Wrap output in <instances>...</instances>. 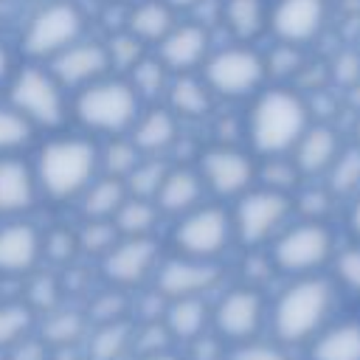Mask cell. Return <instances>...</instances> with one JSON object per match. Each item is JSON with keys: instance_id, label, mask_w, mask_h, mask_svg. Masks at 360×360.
<instances>
[{"instance_id": "6", "label": "cell", "mask_w": 360, "mask_h": 360, "mask_svg": "<svg viewBox=\"0 0 360 360\" xmlns=\"http://www.w3.org/2000/svg\"><path fill=\"white\" fill-rule=\"evenodd\" d=\"M82 37H87V14L76 0H45L25 17L17 37V53L22 62L48 65Z\"/></svg>"}, {"instance_id": "33", "label": "cell", "mask_w": 360, "mask_h": 360, "mask_svg": "<svg viewBox=\"0 0 360 360\" xmlns=\"http://www.w3.org/2000/svg\"><path fill=\"white\" fill-rule=\"evenodd\" d=\"M37 138L34 124L17 112L8 101L0 104V158L6 155H22Z\"/></svg>"}, {"instance_id": "57", "label": "cell", "mask_w": 360, "mask_h": 360, "mask_svg": "<svg viewBox=\"0 0 360 360\" xmlns=\"http://www.w3.org/2000/svg\"><path fill=\"white\" fill-rule=\"evenodd\" d=\"M0 3H3V0H0Z\"/></svg>"}, {"instance_id": "51", "label": "cell", "mask_w": 360, "mask_h": 360, "mask_svg": "<svg viewBox=\"0 0 360 360\" xmlns=\"http://www.w3.org/2000/svg\"><path fill=\"white\" fill-rule=\"evenodd\" d=\"M14 68H17V62H14V51H11V45H8L6 39H0V84L8 82V76L14 73Z\"/></svg>"}, {"instance_id": "13", "label": "cell", "mask_w": 360, "mask_h": 360, "mask_svg": "<svg viewBox=\"0 0 360 360\" xmlns=\"http://www.w3.org/2000/svg\"><path fill=\"white\" fill-rule=\"evenodd\" d=\"M264 312L267 307L262 290L253 284H236L211 307V329L222 343H245L262 332Z\"/></svg>"}, {"instance_id": "31", "label": "cell", "mask_w": 360, "mask_h": 360, "mask_svg": "<svg viewBox=\"0 0 360 360\" xmlns=\"http://www.w3.org/2000/svg\"><path fill=\"white\" fill-rule=\"evenodd\" d=\"M160 211L155 205V200H141V197H129L121 202V208L112 217V225L118 231V236H155V228L160 222Z\"/></svg>"}, {"instance_id": "14", "label": "cell", "mask_w": 360, "mask_h": 360, "mask_svg": "<svg viewBox=\"0 0 360 360\" xmlns=\"http://www.w3.org/2000/svg\"><path fill=\"white\" fill-rule=\"evenodd\" d=\"M225 270L219 262H208V259H191V256H163L152 284L155 292L163 301H174V298H205V292H211L214 287H219Z\"/></svg>"}, {"instance_id": "37", "label": "cell", "mask_w": 360, "mask_h": 360, "mask_svg": "<svg viewBox=\"0 0 360 360\" xmlns=\"http://www.w3.org/2000/svg\"><path fill=\"white\" fill-rule=\"evenodd\" d=\"M104 48H107V56H110V70L115 76H127L149 53V48L143 42H138L132 34H127L124 28L115 31V34H110L104 39Z\"/></svg>"}, {"instance_id": "40", "label": "cell", "mask_w": 360, "mask_h": 360, "mask_svg": "<svg viewBox=\"0 0 360 360\" xmlns=\"http://www.w3.org/2000/svg\"><path fill=\"white\" fill-rule=\"evenodd\" d=\"M62 301V284L56 281V276L51 273H31L28 281V292H25V304L31 307V312H51L56 309Z\"/></svg>"}, {"instance_id": "34", "label": "cell", "mask_w": 360, "mask_h": 360, "mask_svg": "<svg viewBox=\"0 0 360 360\" xmlns=\"http://www.w3.org/2000/svg\"><path fill=\"white\" fill-rule=\"evenodd\" d=\"M143 155L135 149V143L127 135L118 138H104V143H98V172L107 177H118L127 180V174L138 166Z\"/></svg>"}, {"instance_id": "26", "label": "cell", "mask_w": 360, "mask_h": 360, "mask_svg": "<svg viewBox=\"0 0 360 360\" xmlns=\"http://www.w3.org/2000/svg\"><path fill=\"white\" fill-rule=\"evenodd\" d=\"M163 323L174 343H191L211 326V307L205 298H174L166 301Z\"/></svg>"}, {"instance_id": "42", "label": "cell", "mask_w": 360, "mask_h": 360, "mask_svg": "<svg viewBox=\"0 0 360 360\" xmlns=\"http://www.w3.org/2000/svg\"><path fill=\"white\" fill-rule=\"evenodd\" d=\"M172 335L166 329L163 321L152 318V321H143V323H135V332H132V354H152V352H166L172 346Z\"/></svg>"}, {"instance_id": "55", "label": "cell", "mask_w": 360, "mask_h": 360, "mask_svg": "<svg viewBox=\"0 0 360 360\" xmlns=\"http://www.w3.org/2000/svg\"><path fill=\"white\" fill-rule=\"evenodd\" d=\"M104 3H124V6H132V3H138V0H104Z\"/></svg>"}, {"instance_id": "3", "label": "cell", "mask_w": 360, "mask_h": 360, "mask_svg": "<svg viewBox=\"0 0 360 360\" xmlns=\"http://www.w3.org/2000/svg\"><path fill=\"white\" fill-rule=\"evenodd\" d=\"M141 110V96L124 76L115 73L70 93V121H76L79 129L93 138L127 135Z\"/></svg>"}, {"instance_id": "41", "label": "cell", "mask_w": 360, "mask_h": 360, "mask_svg": "<svg viewBox=\"0 0 360 360\" xmlns=\"http://www.w3.org/2000/svg\"><path fill=\"white\" fill-rule=\"evenodd\" d=\"M76 253H79L76 231H70V228H51V231H42V262H51V264H70Z\"/></svg>"}, {"instance_id": "49", "label": "cell", "mask_w": 360, "mask_h": 360, "mask_svg": "<svg viewBox=\"0 0 360 360\" xmlns=\"http://www.w3.org/2000/svg\"><path fill=\"white\" fill-rule=\"evenodd\" d=\"M8 360H51V349L34 335V338H22L20 343H14L11 349H8V354H6Z\"/></svg>"}, {"instance_id": "35", "label": "cell", "mask_w": 360, "mask_h": 360, "mask_svg": "<svg viewBox=\"0 0 360 360\" xmlns=\"http://www.w3.org/2000/svg\"><path fill=\"white\" fill-rule=\"evenodd\" d=\"M166 172H169L166 158H141L138 166L124 180L127 194L129 197H141V200H155V194H158Z\"/></svg>"}, {"instance_id": "23", "label": "cell", "mask_w": 360, "mask_h": 360, "mask_svg": "<svg viewBox=\"0 0 360 360\" xmlns=\"http://www.w3.org/2000/svg\"><path fill=\"white\" fill-rule=\"evenodd\" d=\"M163 104L180 121H200V118L211 115L217 98L211 96V90L205 87L200 73H183V76L169 79V87L163 93Z\"/></svg>"}, {"instance_id": "52", "label": "cell", "mask_w": 360, "mask_h": 360, "mask_svg": "<svg viewBox=\"0 0 360 360\" xmlns=\"http://www.w3.org/2000/svg\"><path fill=\"white\" fill-rule=\"evenodd\" d=\"M132 360H183V357L166 349V352H152V354H132Z\"/></svg>"}, {"instance_id": "28", "label": "cell", "mask_w": 360, "mask_h": 360, "mask_svg": "<svg viewBox=\"0 0 360 360\" xmlns=\"http://www.w3.org/2000/svg\"><path fill=\"white\" fill-rule=\"evenodd\" d=\"M309 360H360V323L340 321L323 326L309 340Z\"/></svg>"}, {"instance_id": "32", "label": "cell", "mask_w": 360, "mask_h": 360, "mask_svg": "<svg viewBox=\"0 0 360 360\" xmlns=\"http://www.w3.org/2000/svg\"><path fill=\"white\" fill-rule=\"evenodd\" d=\"M124 79L132 84V90L141 96L143 104H155V101H163V93H166V87H169L172 73H169V70L158 62V56L149 51Z\"/></svg>"}, {"instance_id": "22", "label": "cell", "mask_w": 360, "mask_h": 360, "mask_svg": "<svg viewBox=\"0 0 360 360\" xmlns=\"http://www.w3.org/2000/svg\"><path fill=\"white\" fill-rule=\"evenodd\" d=\"M340 149H343L340 138H338V132L332 127L309 124L307 132L292 146L290 160H292V166L298 169L301 177H318V174L329 172V166H332V160L338 158Z\"/></svg>"}, {"instance_id": "39", "label": "cell", "mask_w": 360, "mask_h": 360, "mask_svg": "<svg viewBox=\"0 0 360 360\" xmlns=\"http://www.w3.org/2000/svg\"><path fill=\"white\" fill-rule=\"evenodd\" d=\"M329 191L332 194H349L360 186V143L357 146H346L338 152V158L329 166Z\"/></svg>"}, {"instance_id": "11", "label": "cell", "mask_w": 360, "mask_h": 360, "mask_svg": "<svg viewBox=\"0 0 360 360\" xmlns=\"http://www.w3.org/2000/svg\"><path fill=\"white\" fill-rule=\"evenodd\" d=\"M194 169L214 200H236L248 188H253L259 177V160L248 149L231 143L205 146L197 155Z\"/></svg>"}, {"instance_id": "54", "label": "cell", "mask_w": 360, "mask_h": 360, "mask_svg": "<svg viewBox=\"0 0 360 360\" xmlns=\"http://www.w3.org/2000/svg\"><path fill=\"white\" fill-rule=\"evenodd\" d=\"M169 8H174L177 14H186V11H191V8H197L202 0H163Z\"/></svg>"}, {"instance_id": "15", "label": "cell", "mask_w": 360, "mask_h": 360, "mask_svg": "<svg viewBox=\"0 0 360 360\" xmlns=\"http://www.w3.org/2000/svg\"><path fill=\"white\" fill-rule=\"evenodd\" d=\"M326 0H273L267 3V31L276 42L304 48L326 25Z\"/></svg>"}, {"instance_id": "24", "label": "cell", "mask_w": 360, "mask_h": 360, "mask_svg": "<svg viewBox=\"0 0 360 360\" xmlns=\"http://www.w3.org/2000/svg\"><path fill=\"white\" fill-rule=\"evenodd\" d=\"M180 20V14L174 8H169L163 0H138L132 6H127V17H124V31L132 34L138 42H143L146 48H155L169 31L172 25Z\"/></svg>"}, {"instance_id": "47", "label": "cell", "mask_w": 360, "mask_h": 360, "mask_svg": "<svg viewBox=\"0 0 360 360\" xmlns=\"http://www.w3.org/2000/svg\"><path fill=\"white\" fill-rule=\"evenodd\" d=\"M335 262V276L338 281L352 290V292H360V245L354 248H343L340 253L332 256Z\"/></svg>"}, {"instance_id": "30", "label": "cell", "mask_w": 360, "mask_h": 360, "mask_svg": "<svg viewBox=\"0 0 360 360\" xmlns=\"http://www.w3.org/2000/svg\"><path fill=\"white\" fill-rule=\"evenodd\" d=\"M127 200V186L118 177L98 174L76 200L79 217L82 219H112L121 202Z\"/></svg>"}, {"instance_id": "1", "label": "cell", "mask_w": 360, "mask_h": 360, "mask_svg": "<svg viewBox=\"0 0 360 360\" xmlns=\"http://www.w3.org/2000/svg\"><path fill=\"white\" fill-rule=\"evenodd\" d=\"M39 200L51 205H68L101 174L98 172V141L84 132H51L31 160Z\"/></svg>"}, {"instance_id": "38", "label": "cell", "mask_w": 360, "mask_h": 360, "mask_svg": "<svg viewBox=\"0 0 360 360\" xmlns=\"http://www.w3.org/2000/svg\"><path fill=\"white\" fill-rule=\"evenodd\" d=\"M76 242H79V253H90L101 259L118 242V231L112 219H82V225L76 228Z\"/></svg>"}, {"instance_id": "53", "label": "cell", "mask_w": 360, "mask_h": 360, "mask_svg": "<svg viewBox=\"0 0 360 360\" xmlns=\"http://www.w3.org/2000/svg\"><path fill=\"white\" fill-rule=\"evenodd\" d=\"M349 228H352V233L360 239V197L352 202V211H349Z\"/></svg>"}, {"instance_id": "18", "label": "cell", "mask_w": 360, "mask_h": 360, "mask_svg": "<svg viewBox=\"0 0 360 360\" xmlns=\"http://www.w3.org/2000/svg\"><path fill=\"white\" fill-rule=\"evenodd\" d=\"M42 264V231L25 219H0V276H31Z\"/></svg>"}, {"instance_id": "17", "label": "cell", "mask_w": 360, "mask_h": 360, "mask_svg": "<svg viewBox=\"0 0 360 360\" xmlns=\"http://www.w3.org/2000/svg\"><path fill=\"white\" fill-rule=\"evenodd\" d=\"M48 70L56 76V82L68 93H76V90L112 73L104 39H96V37H82L79 42L65 48L59 56H53L48 62Z\"/></svg>"}, {"instance_id": "5", "label": "cell", "mask_w": 360, "mask_h": 360, "mask_svg": "<svg viewBox=\"0 0 360 360\" xmlns=\"http://www.w3.org/2000/svg\"><path fill=\"white\" fill-rule=\"evenodd\" d=\"M6 101L22 112L34 129L62 132L70 121V93L42 62H22L6 82Z\"/></svg>"}, {"instance_id": "29", "label": "cell", "mask_w": 360, "mask_h": 360, "mask_svg": "<svg viewBox=\"0 0 360 360\" xmlns=\"http://www.w3.org/2000/svg\"><path fill=\"white\" fill-rule=\"evenodd\" d=\"M132 332L135 323L129 318L93 323L87 332L84 360H121L124 354H132Z\"/></svg>"}, {"instance_id": "7", "label": "cell", "mask_w": 360, "mask_h": 360, "mask_svg": "<svg viewBox=\"0 0 360 360\" xmlns=\"http://www.w3.org/2000/svg\"><path fill=\"white\" fill-rule=\"evenodd\" d=\"M200 79L217 101H245L253 98L270 76L264 53H259L250 42H231L211 48L200 68Z\"/></svg>"}, {"instance_id": "21", "label": "cell", "mask_w": 360, "mask_h": 360, "mask_svg": "<svg viewBox=\"0 0 360 360\" xmlns=\"http://www.w3.org/2000/svg\"><path fill=\"white\" fill-rule=\"evenodd\" d=\"M208 197L200 174L194 166H169L158 194H155V205L160 211V217H183L188 214L191 208L202 205Z\"/></svg>"}, {"instance_id": "10", "label": "cell", "mask_w": 360, "mask_h": 360, "mask_svg": "<svg viewBox=\"0 0 360 360\" xmlns=\"http://www.w3.org/2000/svg\"><path fill=\"white\" fill-rule=\"evenodd\" d=\"M292 214V197L278 188L253 186L242 197L233 200V239L242 248H262L276 239V233L287 225Z\"/></svg>"}, {"instance_id": "9", "label": "cell", "mask_w": 360, "mask_h": 360, "mask_svg": "<svg viewBox=\"0 0 360 360\" xmlns=\"http://www.w3.org/2000/svg\"><path fill=\"white\" fill-rule=\"evenodd\" d=\"M169 242L180 256L219 262V256L236 242L231 208H225L222 202H202L191 208L188 214L174 219Z\"/></svg>"}, {"instance_id": "36", "label": "cell", "mask_w": 360, "mask_h": 360, "mask_svg": "<svg viewBox=\"0 0 360 360\" xmlns=\"http://www.w3.org/2000/svg\"><path fill=\"white\" fill-rule=\"evenodd\" d=\"M34 312L25 301H0V352H8L14 343H20L31 326H34Z\"/></svg>"}, {"instance_id": "4", "label": "cell", "mask_w": 360, "mask_h": 360, "mask_svg": "<svg viewBox=\"0 0 360 360\" xmlns=\"http://www.w3.org/2000/svg\"><path fill=\"white\" fill-rule=\"evenodd\" d=\"M332 281L321 276L292 278L270 307V329L281 346L309 343L326 323L332 309Z\"/></svg>"}, {"instance_id": "46", "label": "cell", "mask_w": 360, "mask_h": 360, "mask_svg": "<svg viewBox=\"0 0 360 360\" xmlns=\"http://www.w3.org/2000/svg\"><path fill=\"white\" fill-rule=\"evenodd\" d=\"M264 62H267V76H278V79H284V76H295V73L304 70L301 48H295V45H284V42H278V45L273 48V53L264 56Z\"/></svg>"}, {"instance_id": "43", "label": "cell", "mask_w": 360, "mask_h": 360, "mask_svg": "<svg viewBox=\"0 0 360 360\" xmlns=\"http://www.w3.org/2000/svg\"><path fill=\"white\" fill-rule=\"evenodd\" d=\"M84 312H87L90 326H93V323H107V321L127 318V295H124V290L107 287L104 292H98V295L87 304Z\"/></svg>"}, {"instance_id": "20", "label": "cell", "mask_w": 360, "mask_h": 360, "mask_svg": "<svg viewBox=\"0 0 360 360\" xmlns=\"http://www.w3.org/2000/svg\"><path fill=\"white\" fill-rule=\"evenodd\" d=\"M39 202L34 166L22 155L0 158V219L25 217Z\"/></svg>"}, {"instance_id": "44", "label": "cell", "mask_w": 360, "mask_h": 360, "mask_svg": "<svg viewBox=\"0 0 360 360\" xmlns=\"http://www.w3.org/2000/svg\"><path fill=\"white\" fill-rule=\"evenodd\" d=\"M298 177L301 174H298V169L292 166L290 158H264V163L259 166V177L256 180H262V186H267V188L290 191Z\"/></svg>"}, {"instance_id": "45", "label": "cell", "mask_w": 360, "mask_h": 360, "mask_svg": "<svg viewBox=\"0 0 360 360\" xmlns=\"http://www.w3.org/2000/svg\"><path fill=\"white\" fill-rule=\"evenodd\" d=\"M225 360H292L281 343H264V340H245L233 343L225 352Z\"/></svg>"}, {"instance_id": "25", "label": "cell", "mask_w": 360, "mask_h": 360, "mask_svg": "<svg viewBox=\"0 0 360 360\" xmlns=\"http://www.w3.org/2000/svg\"><path fill=\"white\" fill-rule=\"evenodd\" d=\"M90 332V321H87V312L84 309H76V307H56L51 312L42 315L39 321V332L37 338L53 352V349H70V346H79Z\"/></svg>"}, {"instance_id": "2", "label": "cell", "mask_w": 360, "mask_h": 360, "mask_svg": "<svg viewBox=\"0 0 360 360\" xmlns=\"http://www.w3.org/2000/svg\"><path fill=\"white\" fill-rule=\"evenodd\" d=\"M309 104L304 96L287 84L262 87L245 112V141L248 152L256 160L264 158H287L298 138L309 127Z\"/></svg>"}, {"instance_id": "50", "label": "cell", "mask_w": 360, "mask_h": 360, "mask_svg": "<svg viewBox=\"0 0 360 360\" xmlns=\"http://www.w3.org/2000/svg\"><path fill=\"white\" fill-rule=\"evenodd\" d=\"M191 357L194 360H225L222 340L217 335H200L197 340H191Z\"/></svg>"}, {"instance_id": "56", "label": "cell", "mask_w": 360, "mask_h": 360, "mask_svg": "<svg viewBox=\"0 0 360 360\" xmlns=\"http://www.w3.org/2000/svg\"><path fill=\"white\" fill-rule=\"evenodd\" d=\"M357 143H360V118H357Z\"/></svg>"}, {"instance_id": "27", "label": "cell", "mask_w": 360, "mask_h": 360, "mask_svg": "<svg viewBox=\"0 0 360 360\" xmlns=\"http://www.w3.org/2000/svg\"><path fill=\"white\" fill-rule=\"evenodd\" d=\"M219 20L233 42H250L267 31V0H222Z\"/></svg>"}, {"instance_id": "8", "label": "cell", "mask_w": 360, "mask_h": 360, "mask_svg": "<svg viewBox=\"0 0 360 360\" xmlns=\"http://www.w3.org/2000/svg\"><path fill=\"white\" fill-rule=\"evenodd\" d=\"M273 270L284 276H315L335 256V236L321 219H301L284 225L270 242Z\"/></svg>"}, {"instance_id": "48", "label": "cell", "mask_w": 360, "mask_h": 360, "mask_svg": "<svg viewBox=\"0 0 360 360\" xmlns=\"http://www.w3.org/2000/svg\"><path fill=\"white\" fill-rule=\"evenodd\" d=\"M332 76L338 84L354 87L360 82V53H340L332 62Z\"/></svg>"}, {"instance_id": "19", "label": "cell", "mask_w": 360, "mask_h": 360, "mask_svg": "<svg viewBox=\"0 0 360 360\" xmlns=\"http://www.w3.org/2000/svg\"><path fill=\"white\" fill-rule=\"evenodd\" d=\"M180 129L183 121L163 101H155V104H143L127 138L135 143V149L143 158H166L177 146Z\"/></svg>"}, {"instance_id": "16", "label": "cell", "mask_w": 360, "mask_h": 360, "mask_svg": "<svg viewBox=\"0 0 360 360\" xmlns=\"http://www.w3.org/2000/svg\"><path fill=\"white\" fill-rule=\"evenodd\" d=\"M211 48H214L211 45V31L202 22L177 20L172 25V31L152 48V53L158 56V62L172 76H183V73H200Z\"/></svg>"}, {"instance_id": "12", "label": "cell", "mask_w": 360, "mask_h": 360, "mask_svg": "<svg viewBox=\"0 0 360 360\" xmlns=\"http://www.w3.org/2000/svg\"><path fill=\"white\" fill-rule=\"evenodd\" d=\"M163 259V245L155 236H118V242L98 259L101 278L115 290L146 284Z\"/></svg>"}]
</instances>
